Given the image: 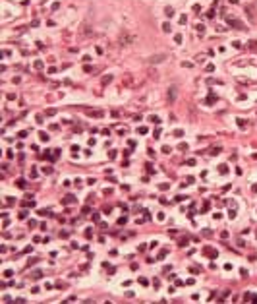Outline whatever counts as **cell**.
I'll return each mask as SVG.
<instances>
[{
	"mask_svg": "<svg viewBox=\"0 0 257 304\" xmlns=\"http://www.w3.org/2000/svg\"><path fill=\"white\" fill-rule=\"evenodd\" d=\"M31 277L33 279H41L43 277V271H31Z\"/></svg>",
	"mask_w": 257,
	"mask_h": 304,
	"instance_id": "obj_11",
	"label": "cell"
},
{
	"mask_svg": "<svg viewBox=\"0 0 257 304\" xmlns=\"http://www.w3.org/2000/svg\"><path fill=\"white\" fill-rule=\"evenodd\" d=\"M226 23H228L232 29H238V31H246V29H247L246 23H242L240 20H234V18H226Z\"/></svg>",
	"mask_w": 257,
	"mask_h": 304,
	"instance_id": "obj_2",
	"label": "cell"
},
{
	"mask_svg": "<svg viewBox=\"0 0 257 304\" xmlns=\"http://www.w3.org/2000/svg\"><path fill=\"white\" fill-rule=\"evenodd\" d=\"M232 47H236V49H242V43H240V41H234V43H232Z\"/></svg>",
	"mask_w": 257,
	"mask_h": 304,
	"instance_id": "obj_30",
	"label": "cell"
},
{
	"mask_svg": "<svg viewBox=\"0 0 257 304\" xmlns=\"http://www.w3.org/2000/svg\"><path fill=\"white\" fill-rule=\"evenodd\" d=\"M12 275H14L12 269H6V271H4V277H12Z\"/></svg>",
	"mask_w": 257,
	"mask_h": 304,
	"instance_id": "obj_25",
	"label": "cell"
},
{
	"mask_svg": "<svg viewBox=\"0 0 257 304\" xmlns=\"http://www.w3.org/2000/svg\"><path fill=\"white\" fill-rule=\"evenodd\" d=\"M139 283H141V285H145V287L149 285V281H147V279H145V277H139Z\"/></svg>",
	"mask_w": 257,
	"mask_h": 304,
	"instance_id": "obj_26",
	"label": "cell"
},
{
	"mask_svg": "<svg viewBox=\"0 0 257 304\" xmlns=\"http://www.w3.org/2000/svg\"><path fill=\"white\" fill-rule=\"evenodd\" d=\"M39 138H41V140H43V141H47V140H49V136H47V134H45V132H41V134H39Z\"/></svg>",
	"mask_w": 257,
	"mask_h": 304,
	"instance_id": "obj_24",
	"label": "cell"
},
{
	"mask_svg": "<svg viewBox=\"0 0 257 304\" xmlns=\"http://www.w3.org/2000/svg\"><path fill=\"white\" fill-rule=\"evenodd\" d=\"M203 252H205V256H209V258H217V252H215V250H211L209 246H207L205 250H203Z\"/></svg>",
	"mask_w": 257,
	"mask_h": 304,
	"instance_id": "obj_8",
	"label": "cell"
},
{
	"mask_svg": "<svg viewBox=\"0 0 257 304\" xmlns=\"http://www.w3.org/2000/svg\"><path fill=\"white\" fill-rule=\"evenodd\" d=\"M174 136H176V138H182V136H184V132H182V130H176V132H174Z\"/></svg>",
	"mask_w": 257,
	"mask_h": 304,
	"instance_id": "obj_31",
	"label": "cell"
},
{
	"mask_svg": "<svg viewBox=\"0 0 257 304\" xmlns=\"http://www.w3.org/2000/svg\"><path fill=\"white\" fill-rule=\"evenodd\" d=\"M178 244H180V246H186V244H188V238H180V242H178Z\"/></svg>",
	"mask_w": 257,
	"mask_h": 304,
	"instance_id": "obj_32",
	"label": "cell"
},
{
	"mask_svg": "<svg viewBox=\"0 0 257 304\" xmlns=\"http://www.w3.org/2000/svg\"><path fill=\"white\" fill-rule=\"evenodd\" d=\"M16 184H18L20 188H25V186H23V184H25V180H23V178H18V180H16Z\"/></svg>",
	"mask_w": 257,
	"mask_h": 304,
	"instance_id": "obj_20",
	"label": "cell"
},
{
	"mask_svg": "<svg viewBox=\"0 0 257 304\" xmlns=\"http://www.w3.org/2000/svg\"><path fill=\"white\" fill-rule=\"evenodd\" d=\"M64 202H66V203H76V198H74V196H66Z\"/></svg>",
	"mask_w": 257,
	"mask_h": 304,
	"instance_id": "obj_16",
	"label": "cell"
},
{
	"mask_svg": "<svg viewBox=\"0 0 257 304\" xmlns=\"http://www.w3.org/2000/svg\"><path fill=\"white\" fill-rule=\"evenodd\" d=\"M218 173H220V174H226V173H228V167H226V165H220V167H218Z\"/></svg>",
	"mask_w": 257,
	"mask_h": 304,
	"instance_id": "obj_13",
	"label": "cell"
},
{
	"mask_svg": "<svg viewBox=\"0 0 257 304\" xmlns=\"http://www.w3.org/2000/svg\"><path fill=\"white\" fill-rule=\"evenodd\" d=\"M215 101H217V97H215V95H209V97H207V105H213Z\"/></svg>",
	"mask_w": 257,
	"mask_h": 304,
	"instance_id": "obj_18",
	"label": "cell"
},
{
	"mask_svg": "<svg viewBox=\"0 0 257 304\" xmlns=\"http://www.w3.org/2000/svg\"><path fill=\"white\" fill-rule=\"evenodd\" d=\"M174 41H176V43H182V35H180V33L174 35Z\"/></svg>",
	"mask_w": 257,
	"mask_h": 304,
	"instance_id": "obj_27",
	"label": "cell"
},
{
	"mask_svg": "<svg viewBox=\"0 0 257 304\" xmlns=\"http://www.w3.org/2000/svg\"><path fill=\"white\" fill-rule=\"evenodd\" d=\"M247 47H249V51H253V52H257V41H247Z\"/></svg>",
	"mask_w": 257,
	"mask_h": 304,
	"instance_id": "obj_7",
	"label": "cell"
},
{
	"mask_svg": "<svg viewBox=\"0 0 257 304\" xmlns=\"http://www.w3.org/2000/svg\"><path fill=\"white\" fill-rule=\"evenodd\" d=\"M133 41H135V37H133V35H129L128 31H124V33H122V35L118 37V43H120L122 47H129V45H131Z\"/></svg>",
	"mask_w": 257,
	"mask_h": 304,
	"instance_id": "obj_1",
	"label": "cell"
},
{
	"mask_svg": "<svg viewBox=\"0 0 257 304\" xmlns=\"http://www.w3.org/2000/svg\"><path fill=\"white\" fill-rule=\"evenodd\" d=\"M110 81H112V76H110V74H108V76H103V79H101V83H103V85H108Z\"/></svg>",
	"mask_w": 257,
	"mask_h": 304,
	"instance_id": "obj_9",
	"label": "cell"
},
{
	"mask_svg": "<svg viewBox=\"0 0 257 304\" xmlns=\"http://www.w3.org/2000/svg\"><path fill=\"white\" fill-rule=\"evenodd\" d=\"M47 114H49V116H52V114H56V110H54V109H49V110H47Z\"/></svg>",
	"mask_w": 257,
	"mask_h": 304,
	"instance_id": "obj_34",
	"label": "cell"
},
{
	"mask_svg": "<svg viewBox=\"0 0 257 304\" xmlns=\"http://www.w3.org/2000/svg\"><path fill=\"white\" fill-rule=\"evenodd\" d=\"M122 83H124V85H131V83H133V79H131V76H124V79H122Z\"/></svg>",
	"mask_w": 257,
	"mask_h": 304,
	"instance_id": "obj_10",
	"label": "cell"
},
{
	"mask_svg": "<svg viewBox=\"0 0 257 304\" xmlns=\"http://www.w3.org/2000/svg\"><path fill=\"white\" fill-rule=\"evenodd\" d=\"M195 29H197V31H199V35H203V31H205V25H201V23H199V25L195 27Z\"/></svg>",
	"mask_w": 257,
	"mask_h": 304,
	"instance_id": "obj_21",
	"label": "cell"
},
{
	"mask_svg": "<svg viewBox=\"0 0 257 304\" xmlns=\"http://www.w3.org/2000/svg\"><path fill=\"white\" fill-rule=\"evenodd\" d=\"M176 99V87L172 85V87H168V101H174Z\"/></svg>",
	"mask_w": 257,
	"mask_h": 304,
	"instance_id": "obj_5",
	"label": "cell"
},
{
	"mask_svg": "<svg viewBox=\"0 0 257 304\" xmlns=\"http://www.w3.org/2000/svg\"><path fill=\"white\" fill-rule=\"evenodd\" d=\"M238 124H240V128H246L249 122H247V120H244V118H238Z\"/></svg>",
	"mask_w": 257,
	"mask_h": 304,
	"instance_id": "obj_15",
	"label": "cell"
},
{
	"mask_svg": "<svg viewBox=\"0 0 257 304\" xmlns=\"http://www.w3.org/2000/svg\"><path fill=\"white\" fill-rule=\"evenodd\" d=\"M35 68H37V70H43V62L37 60V62H35Z\"/></svg>",
	"mask_w": 257,
	"mask_h": 304,
	"instance_id": "obj_23",
	"label": "cell"
},
{
	"mask_svg": "<svg viewBox=\"0 0 257 304\" xmlns=\"http://www.w3.org/2000/svg\"><path fill=\"white\" fill-rule=\"evenodd\" d=\"M43 171H45V174H52V167H45Z\"/></svg>",
	"mask_w": 257,
	"mask_h": 304,
	"instance_id": "obj_28",
	"label": "cell"
},
{
	"mask_svg": "<svg viewBox=\"0 0 257 304\" xmlns=\"http://www.w3.org/2000/svg\"><path fill=\"white\" fill-rule=\"evenodd\" d=\"M164 14H166V16L170 18V16L174 14V8H170V6H166V8H164Z\"/></svg>",
	"mask_w": 257,
	"mask_h": 304,
	"instance_id": "obj_12",
	"label": "cell"
},
{
	"mask_svg": "<svg viewBox=\"0 0 257 304\" xmlns=\"http://www.w3.org/2000/svg\"><path fill=\"white\" fill-rule=\"evenodd\" d=\"M246 14L249 16V20H251V22H257V10H255V6H253V4H247V6H246Z\"/></svg>",
	"mask_w": 257,
	"mask_h": 304,
	"instance_id": "obj_4",
	"label": "cell"
},
{
	"mask_svg": "<svg viewBox=\"0 0 257 304\" xmlns=\"http://www.w3.org/2000/svg\"><path fill=\"white\" fill-rule=\"evenodd\" d=\"M166 58H168V54H166V52H160V54H153V56H149L147 62H149V64H158V62H164Z\"/></svg>",
	"mask_w": 257,
	"mask_h": 304,
	"instance_id": "obj_3",
	"label": "cell"
},
{
	"mask_svg": "<svg viewBox=\"0 0 257 304\" xmlns=\"http://www.w3.org/2000/svg\"><path fill=\"white\" fill-rule=\"evenodd\" d=\"M162 31L170 33V23H168V22H164V23H162Z\"/></svg>",
	"mask_w": 257,
	"mask_h": 304,
	"instance_id": "obj_17",
	"label": "cell"
},
{
	"mask_svg": "<svg viewBox=\"0 0 257 304\" xmlns=\"http://www.w3.org/2000/svg\"><path fill=\"white\" fill-rule=\"evenodd\" d=\"M211 153H213V155H217V153H220V147H213V149H211Z\"/></svg>",
	"mask_w": 257,
	"mask_h": 304,
	"instance_id": "obj_33",
	"label": "cell"
},
{
	"mask_svg": "<svg viewBox=\"0 0 257 304\" xmlns=\"http://www.w3.org/2000/svg\"><path fill=\"white\" fill-rule=\"evenodd\" d=\"M162 153H170V145H164V147H162Z\"/></svg>",
	"mask_w": 257,
	"mask_h": 304,
	"instance_id": "obj_35",
	"label": "cell"
},
{
	"mask_svg": "<svg viewBox=\"0 0 257 304\" xmlns=\"http://www.w3.org/2000/svg\"><path fill=\"white\" fill-rule=\"evenodd\" d=\"M207 18H215V8H211V10L207 12Z\"/></svg>",
	"mask_w": 257,
	"mask_h": 304,
	"instance_id": "obj_22",
	"label": "cell"
},
{
	"mask_svg": "<svg viewBox=\"0 0 257 304\" xmlns=\"http://www.w3.org/2000/svg\"><path fill=\"white\" fill-rule=\"evenodd\" d=\"M166 254H168V250H160V254H158V260H162Z\"/></svg>",
	"mask_w": 257,
	"mask_h": 304,
	"instance_id": "obj_29",
	"label": "cell"
},
{
	"mask_svg": "<svg viewBox=\"0 0 257 304\" xmlns=\"http://www.w3.org/2000/svg\"><path fill=\"white\" fill-rule=\"evenodd\" d=\"M149 120H151V122H153V124H158V122H160V118H158V116H149Z\"/></svg>",
	"mask_w": 257,
	"mask_h": 304,
	"instance_id": "obj_19",
	"label": "cell"
},
{
	"mask_svg": "<svg viewBox=\"0 0 257 304\" xmlns=\"http://www.w3.org/2000/svg\"><path fill=\"white\" fill-rule=\"evenodd\" d=\"M87 35H91V27L83 25V27H81V37H87Z\"/></svg>",
	"mask_w": 257,
	"mask_h": 304,
	"instance_id": "obj_6",
	"label": "cell"
},
{
	"mask_svg": "<svg viewBox=\"0 0 257 304\" xmlns=\"http://www.w3.org/2000/svg\"><path fill=\"white\" fill-rule=\"evenodd\" d=\"M21 205H23V207H35V202H33V200H31V202H29V200H25Z\"/></svg>",
	"mask_w": 257,
	"mask_h": 304,
	"instance_id": "obj_14",
	"label": "cell"
}]
</instances>
